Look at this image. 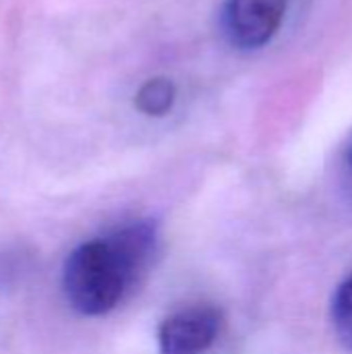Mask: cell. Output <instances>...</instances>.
I'll return each instance as SVG.
<instances>
[{
	"label": "cell",
	"instance_id": "6da1fadb",
	"mask_svg": "<svg viewBox=\"0 0 352 354\" xmlns=\"http://www.w3.org/2000/svg\"><path fill=\"white\" fill-rule=\"evenodd\" d=\"M156 249L158 228L151 220H135L102 239L81 243L62 268L68 305L85 317L110 313L147 270Z\"/></svg>",
	"mask_w": 352,
	"mask_h": 354
},
{
	"label": "cell",
	"instance_id": "7a4b0ae2",
	"mask_svg": "<svg viewBox=\"0 0 352 354\" xmlns=\"http://www.w3.org/2000/svg\"><path fill=\"white\" fill-rule=\"evenodd\" d=\"M222 315L207 305L187 307L168 315L158 328L160 354H203L220 334Z\"/></svg>",
	"mask_w": 352,
	"mask_h": 354
},
{
	"label": "cell",
	"instance_id": "3957f363",
	"mask_svg": "<svg viewBox=\"0 0 352 354\" xmlns=\"http://www.w3.org/2000/svg\"><path fill=\"white\" fill-rule=\"evenodd\" d=\"M286 0H228L224 29L228 39L243 50L266 46L280 29Z\"/></svg>",
	"mask_w": 352,
	"mask_h": 354
},
{
	"label": "cell",
	"instance_id": "277c9868",
	"mask_svg": "<svg viewBox=\"0 0 352 354\" xmlns=\"http://www.w3.org/2000/svg\"><path fill=\"white\" fill-rule=\"evenodd\" d=\"M174 100H176L174 83L166 77H156L139 87L135 95V106L139 112L147 116H164L170 112Z\"/></svg>",
	"mask_w": 352,
	"mask_h": 354
},
{
	"label": "cell",
	"instance_id": "5b68a950",
	"mask_svg": "<svg viewBox=\"0 0 352 354\" xmlns=\"http://www.w3.org/2000/svg\"><path fill=\"white\" fill-rule=\"evenodd\" d=\"M332 324L338 340L352 351V276L336 288L332 299Z\"/></svg>",
	"mask_w": 352,
	"mask_h": 354
},
{
	"label": "cell",
	"instance_id": "8992f818",
	"mask_svg": "<svg viewBox=\"0 0 352 354\" xmlns=\"http://www.w3.org/2000/svg\"><path fill=\"white\" fill-rule=\"evenodd\" d=\"M349 160H351V164H352V145H351V151H349Z\"/></svg>",
	"mask_w": 352,
	"mask_h": 354
}]
</instances>
